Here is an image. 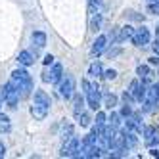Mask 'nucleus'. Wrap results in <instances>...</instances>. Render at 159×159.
I'll use <instances>...</instances> for the list:
<instances>
[{
  "mask_svg": "<svg viewBox=\"0 0 159 159\" xmlns=\"http://www.w3.org/2000/svg\"><path fill=\"white\" fill-rule=\"evenodd\" d=\"M2 96H4V100H6V104L12 107V109H16V107H17V104H19L21 92H19V88H17L12 81H8V83H6V86H4V90H2Z\"/></svg>",
  "mask_w": 159,
  "mask_h": 159,
  "instance_id": "obj_2",
  "label": "nucleus"
},
{
  "mask_svg": "<svg viewBox=\"0 0 159 159\" xmlns=\"http://www.w3.org/2000/svg\"><path fill=\"white\" fill-rule=\"evenodd\" d=\"M4 153H6V146L0 142V157H4Z\"/></svg>",
  "mask_w": 159,
  "mask_h": 159,
  "instance_id": "obj_37",
  "label": "nucleus"
},
{
  "mask_svg": "<svg viewBox=\"0 0 159 159\" xmlns=\"http://www.w3.org/2000/svg\"><path fill=\"white\" fill-rule=\"evenodd\" d=\"M96 127L98 129L100 127H106V113H102V111L96 113Z\"/></svg>",
  "mask_w": 159,
  "mask_h": 159,
  "instance_id": "obj_28",
  "label": "nucleus"
},
{
  "mask_svg": "<svg viewBox=\"0 0 159 159\" xmlns=\"http://www.w3.org/2000/svg\"><path fill=\"white\" fill-rule=\"evenodd\" d=\"M106 46H107V37L106 35H100L96 39V42H94V46H92V54L94 56H100L102 52L106 50Z\"/></svg>",
  "mask_w": 159,
  "mask_h": 159,
  "instance_id": "obj_13",
  "label": "nucleus"
},
{
  "mask_svg": "<svg viewBox=\"0 0 159 159\" xmlns=\"http://www.w3.org/2000/svg\"><path fill=\"white\" fill-rule=\"evenodd\" d=\"M104 106L107 107V109H113L117 106V96L115 94H106L104 96Z\"/></svg>",
  "mask_w": 159,
  "mask_h": 159,
  "instance_id": "obj_20",
  "label": "nucleus"
},
{
  "mask_svg": "<svg viewBox=\"0 0 159 159\" xmlns=\"http://www.w3.org/2000/svg\"><path fill=\"white\" fill-rule=\"evenodd\" d=\"M148 12L159 16V0H157V4H155V2H150V6H148Z\"/></svg>",
  "mask_w": 159,
  "mask_h": 159,
  "instance_id": "obj_30",
  "label": "nucleus"
},
{
  "mask_svg": "<svg viewBox=\"0 0 159 159\" xmlns=\"http://www.w3.org/2000/svg\"><path fill=\"white\" fill-rule=\"evenodd\" d=\"M92 31H98V27H100V12H96V14H92Z\"/></svg>",
  "mask_w": 159,
  "mask_h": 159,
  "instance_id": "obj_29",
  "label": "nucleus"
},
{
  "mask_svg": "<svg viewBox=\"0 0 159 159\" xmlns=\"http://www.w3.org/2000/svg\"><path fill=\"white\" fill-rule=\"evenodd\" d=\"M61 138H63V142H67L69 138H73V125H67V127L63 129V132H61Z\"/></svg>",
  "mask_w": 159,
  "mask_h": 159,
  "instance_id": "obj_26",
  "label": "nucleus"
},
{
  "mask_svg": "<svg viewBox=\"0 0 159 159\" xmlns=\"http://www.w3.org/2000/svg\"><path fill=\"white\" fill-rule=\"evenodd\" d=\"M153 52H155V54L159 56V39H157V40L153 42Z\"/></svg>",
  "mask_w": 159,
  "mask_h": 159,
  "instance_id": "obj_36",
  "label": "nucleus"
},
{
  "mask_svg": "<svg viewBox=\"0 0 159 159\" xmlns=\"http://www.w3.org/2000/svg\"><path fill=\"white\" fill-rule=\"evenodd\" d=\"M150 2H157V0H150Z\"/></svg>",
  "mask_w": 159,
  "mask_h": 159,
  "instance_id": "obj_42",
  "label": "nucleus"
},
{
  "mask_svg": "<svg viewBox=\"0 0 159 159\" xmlns=\"http://www.w3.org/2000/svg\"><path fill=\"white\" fill-rule=\"evenodd\" d=\"M125 125H127L129 130H134V132H142L144 130V127H142V115H140V113H132L130 117H127Z\"/></svg>",
  "mask_w": 159,
  "mask_h": 159,
  "instance_id": "obj_12",
  "label": "nucleus"
},
{
  "mask_svg": "<svg viewBox=\"0 0 159 159\" xmlns=\"http://www.w3.org/2000/svg\"><path fill=\"white\" fill-rule=\"evenodd\" d=\"M42 61H44V65L54 63V56H50V54H48V56H44V60H42Z\"/></svg>",
  "mask_w": 159,
  "mask_h": 159,
  "instance_id": "obj_33",
  "label": "nucleus"
},
{
  "mask_svg": "<svg viewBox=\"0 0 159 159\" xmlns=\"http://www.w3.org/2000/svg\"><path fill=\"white\" fill-rule=\"evenodd\" d=\"M48 109H50V106L40 104V102H33V106H31V115L35 117L37 121H42L44 117L48 115Z\"/></svg>",
  "mask_w": 159,
  "mask_h": 159,
  "instance_id": "obj_11",
  "label": "nucleus"
},
{
  "mask_svg": "<svg viewBox=\"0 0 159 159\" xmlns=\"http://www.w3.org/2000/svg\"><path fill=\"white\" fill-rule=\"evenodd\" d=\"M90 121H92V119H90V115L84 113V111L79 115V123H81V127H90Z\"/></svg>",
  "mask_w": 159,
  "mask_h": 159,
  "instance_id": "obj_27",
  "label": "nucleus"
},
{
  "mask_svg": "<svg viewBox=\"0 0 159 159\" xmlns=\"http://www.w3.org/2000/svg\"><path fill=\"white\" fill-rule=\"evenodd\" d=\"M35 102H40V104H46V106L52 104V102H50V96L44 92V90H35Z\"/></svg>",
  "mask_w": 159,
  "mask_h": 159,
  "instance_id": "obj_18",
  "label": "nucleus"
},
{
  "mask_svg": "<svg viewBox=\"0 0 159 159\" xmlns=\"http://www.w3.org/2000/svg\"><path fill=\"white\" fill-rule=\"evenodd\" d=\"M130 40H132L134 46H146V44L150 42V29H148V27H140V29H136Z\"/></svg>",
  "mask_w": 159,
  "mask_h": 159,
  "instance_id": "obj_8",
  "label": "nucleus"
},
{
  "mask_svg": "<svg viewBox=\"0 0 159 159\" xmlns=\"http://www.w3.org/2000/svg\"><path fill=\"white\" fill-rule=\"evenodd\" d=\"M144 142L148 144V146H155V144H159V129L157 127H144Z\"/></svg>",
  "mask_w": 159,
  "mask_h": 159,
  "instance_id": "obj_10",
  "label": "nucleus"
},
{
  "mask_svg": "<svg viewBox=\"0 0 159 159\" xmlns=\"http://www.w3.org/2000/svg\"><path fill=\"white\" fill-rule=\"evenodd\" d=\"M150 153H152V155H153V157H159V152H157V150H152V152H150Z\"/></svg>",
  "mask_w": 159,
  "mask_h": 159,
  "instance_id": "obj_39",
  "label": "nucleus"
},
{
  "mask_svg": "<svg viewBox=\"0 0 159 159\" xmlns=\"http://www.w3.org/2000/svg\"><path fill=\"white\" fill-rule=\"evenodd\" d=\"M102 73H104V69H102V63H100V61H94L92 65H90V69H88V75H90V77L96 79V77H100Z\"/></svg>",
  "mask_w": 159,
  "mask_h": 159,
  "instance_id": "obj_19",
  "label": "nucleus"
},
{
  "mask_svg": "<svg viewBox=\"0 0 159 159\" xmlns=\"http://www.w3.org/2000/svg\"><path fill=\"white\" fill-rule=\"evenodd\" d=\"M123 138H125V146H127V150L129 148H134L136 142H138V138H136V132L134 130H123Z\"/></svg>",
  "mask_w": 159,
  "mask_h": 159,
  "instance_id": "obj_14",
  "label": "nucleus"
},
{
  "mask_svg": "<svg viewBox=\"0 0 159 159\" xmlns=\"http://www.w3.org/2000/svg\"><path fill=\"white\" fill-rule=\"evenodd\" d=\"M153 90H155V94H157V98H159V83L153 84Z\"/></svg>",
  "mask_w": 159,
  "mask_h": 159,
  "instance_id": "obj_38",
  "label": "nucleus"
},
{
  "mask_svg": "<svg viewBox=\"0 0 159 159\" xmlns=\"http://www.w3.org/2000/svg\"><path fill=\"white\" fill-rule=\"evenodd\" d=\"M119 52H121V48H115V50H109V52H107V56H109V58H115V56H117Z\"/></svg>",
  "mask_w": 159,
  "mask_h": 159,
  "instance_id": "obj_34",
  "label": "nucleus"
},
{
  "mask_svg": "<svg viewBox=\"0 0 159 159\" xmlns=\"http://www.w3.org/2000/svg\"><path fill=\"white\" fill-rule=\"evenodd\" d=\"M12 130V125H10V119L6 115L0 113V132H10Z\"/></svg>",
  "mask_w": 159,
  "mask_h": 159,
  "instance_id": "obj_21",
  "label": "nucleus"
},
{
  "mask_svg": "<svg viewBox=\"0 0 159 159\" xmlns=\"http://www.w3.org/2000/svg\"><path fill=\"white\" fill-rule=\"evenodd\" d=\"M134 31H136V29H132L130 25H125V27H121V40H127V39H132V35H134Z\"/></svg>",
  "mask_w": 159,
  "mask_h": 159,
  "instance_id": "obj_23",
  "label": "nucleus"
},
{
  "mask_svg": "<svg viewBox=\"0 0 159 159\" xmlns=\"http://www.w3.org/2000/svg\"><path fill=\"white\" fill-rule=\"evenodd\" d=\"M100 100H102V96H100V88H98L96 84H90V88L86 90V102H88V106L96 111V109L100 107Z\"/></svg>",
  "mask_w": 159,
  "mask_h": 159,
  "instance_id": "obj_9",
  "label": "nucleus"
},
{
  "mask_svg": "<svg viewBox=\"0 0 159 159\" xmlns=\"http://www.w3.org/2000/svg\"><path fill=\"white\" fill-rule=\"evenodd\" d=\"M33 42L37 44V48L46 46V35H44L42 31H35V33H33Z\"/></svg>",
  "mask_w": 159,
  "mask_h": 159,
  "instance_id": "obj_17",
  "label": "nucleus"
},
{
  "mask_svg": "<svg viewBox=\"0 0 159 159\" xmlns=\"http://www.w3.org/2000/svg\"><path fill=\"white\" fill-rule=\"evenodd\" d=\"M155 35H157V39H159V27H157V29H155Z\"/></svg>",
  "mask_w": 159,
  "mask_h": 159,
  "instance_id": "obj_41",
  "label": "nucleus"
},
{
  "mask_svg": "<svg viewBox=\"0 0 159 159\" xmlns=\"http://www.w3.org/2000/svg\"><path fill=\"white\" fill-rule=\"evenodd\" d=\"M104 77L107 79V81H113V79L117 77V71H115V69H109V71H106V73H104Z\"/></svg>",
  "mask_w": 159,
  "mask_h": 159,
  "instance_id": "obj_32",
  "label": "nucleus"
},
{
  "mask_svg": "<svg viewBox=\"0 0 159 159\" xmlns=\"http://www.w3.org/2000/svg\"><path fill=\"white\" fill-rule=\"evenodd\" d=\"M107 125H111L113 129H119V127H121V113H115V111H113Z\"/></svg>",
  "mask_w": 159,
  "mask_h": 159,
  "instance_id": "obj_24",
  "label": "nucleus"
},
{
  "mask_svg": "<svg viewBox=\"0 0 159 159\" xmlns=\"http://www.w3.org/2000/svg\"><path fill=\"white\" fill-rule=\"evenodd\" d=\"M121 115H125V117H130V115H132V111H130V106L127 104V102H125V106L121 107Z\"/></svg>",
  "mask_w": 159,
  "mask_h": 159,
  "instance_id": "obj_31",
  "label": "nucleus"
},
{
  "mask_svg": "<svg viewBox=\"0 0 159 159\" xmlns=\"http://www.w3.org/2000/svg\"><path fill=\"white\" fill-rule=\"evenodd\" d=\"M88 6H90V14H96L102 10V0H88Z\"/></svg>",
  "mask_w": 159,
  "mask_h": 159,
  "instance_id": "obj_25",
  "label": "nucleus"
},
{
  "mask_svg": "<svg viewBox=\"0 0 159 159\" xmlns=\"http://www.w3.org/2000/svg\"><path fill=\"white\" fill-rule=\"evenodd\" d=\"M61 77H63V67H61L60 63H54V67H52L50 71L46 69V71L42 73V81L54 84V83H60V81H61Z\"/></svg>",
  "mask_w": 159,
  "mask_h": 159,
  "instance_id": "obj_6",
  "label": "nucleus"
},
{
  "mask_svg": "<svg viewBox=\"0 0 159 159\" xmlns=\"http://www.w3.org/2000/svg\"><path fill=\"white\" fill-rule=\"evenodd\" d=\"M136 73H138V77L142 79V81H144L146 84L152 81V69H150L148 65H138V69H136Z\"/></svg>",
  "mask_w": 159,
  "mask_h": 159,
  "instance_id": "obj_16",
  "label": "nucleus"
},
{
  "mask_svg": "<svg viewBox=\"0 0 159 159\" xmlns=\"http://www.w3.org/2000/svg\"><path fill=\"white\" fill-rule=\"evenodd\" d=\"M21 92V98L23 96H29V92L33 90V81H31V75L25 71V69H16L12 73V79H10Z\"/></svg>",
  "mask_w": 159,
  "mask_h": 159,
  "instance_id": "obj_1",
  "label": "nucleus"
},
{
  "mask_svg": "<svg viewBox=\"0 0 159 159\" xmlns=\"http://www.w3.org/2000/svg\"><path fill=\"white\" fill-rule=\"evenodd\" d=\"M150 63H152V65H159V56H157V54L153 56V58H150Z\"/></svg>",
  "mask_w": 159,
  "mask_h": 159,
  "instance_id": "obj_35",
  "label": "nucleus"
},
{
  "mask_svg": "<svg viewBox=\"0 0 159 159\" xmlns=\"http://www.w3.org/2000/svg\"><path fill=\"white\" fill-rule=\"evenodd\" d=\"M75 107H73V111H75V115L79 117L83 113V106H84V100H83V96H75V104H73Z\"/></svg>",
  "mask_w": 159,
  "mask_h": 159,
  "instance_id": "obj_22",
  "label": "nucleus"
},
{
  "mask_svg": "<svg viewBox=\"0 0 159 159\" xmlns=\"http://www.w3.org/2000/svg\"><path fill=\"white\" fill-rule=\"evenodd\" d=\"M129 92L134 96V100L136 102H140V104H142V102H144V98H146V94H148V84L142 81H138V79H134V81L130 83V86H129Z\"/></svg>",
  "mask_w": 159,
  "mask_h": 159,
  "instance_id": "obj_5",
  "label": "nucleus"
},
{
  "mask_svg": "<svg viewBox=\"0 0 159 159\" xmlns=\"http://www.w3.org/2000/svg\"><path fill=\"white\" fill-rule=\"evenodd\" d=\"M2 100H4V96H2V92H0V106H2Z\"/></svg>",
  "mask_w": 159,
  "mask_h": 159,
  "instance_id": "obj_40",
  "label": "nucleus"
},
{
  "mask_svg": "<svg viewBox=\"0 0 159 159\" xmlns=\"http://www.w3.org/2000/svg\"><path fill=\"white\" fill-rule=\"evenodd\" d=\"M17 61L21 63V65H33L35 63V56H33L31 52H27V50H23V52H19V56H17Z\"/></svg>",
  "mask_w": 159,
  "mask_h": 159,
  "instance_id": "obj_15",
  "label": "nucleus"
},
{
  "mask_svg": "<svg viewBox=\"0 0 159 159\" xmlns=\"http://www.w3.org/2000/svg\"><path fill=\"white\" fill-rule=\"evenodd\" d=\"M79 153H81V140H79L77 136L67 140L61 148V152H60L61 157H79Z\"/></svg>",
  "mask_w": 159,
  "mask_h": 159,
  "instance_id": "obj_3",
  "label": "nucleus"
},
{
  "mask_svg": "<svg viewBox=\"0 0 159 159\" xmlns=\"http://www.w3.org/2000/svg\"><path fill=\"white\" fill-rule=\"evenodd\" d=\"M58 90H60V94H61L65 100L71 98V96L75 94V77H73V75H65V77H61Z\"/></svg>",
  "mask_w": 159,
  "mask_h": 159,
  "instance_id": "obj_4",
  "label": "nucleus"
},
{
  "mask_svg": "<svg viewBox=\"0 0 159 159\" xmlns=\"http://www.w3.org/2000/svg\"><path fill=\"white\" fill-rule=\"evenodd\" d=\"M157 102H159V98H157V94H155L153 86L148 88V94H146V98H144V102H142V111H144V113L155 111V109H157Z\"/></svg>",
  "mask_w": 159,
  "mask_h": 159,
  "instance_id": "obj_7",
  "label": "nucleus"
}]
</instances>
